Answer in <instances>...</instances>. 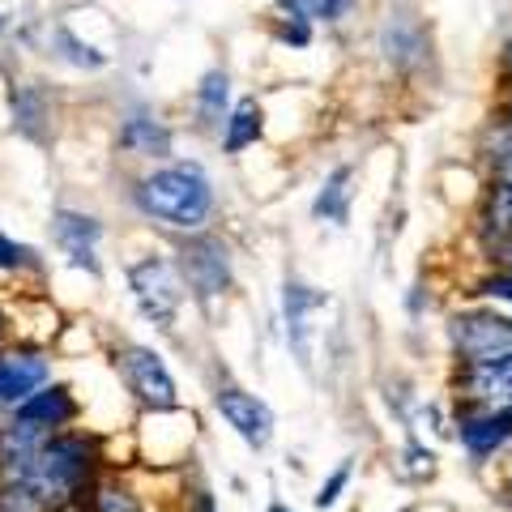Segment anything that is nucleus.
Segmentation results:
<instances>
[{"mask_svg": "<svg viewBox=\"0 0 512 512\" xmlns=\"http://www.w3.org/2000/svg\"><path fill=\"white\" fill-rule=\"evenodd\" d=\"M453 342L474 367L478 363H500L512 355V320L500 316H457L453 320Z\"/></svg>", "mask_w": 512, "mask_h": 512, "instance_id": "6e6552de", "label": "nucleus"}, {"mask_svg": "<svg viewBox=\"0 0 512 512\" xmlns=\"http://www.w3.org/2000/svg\"><path fill=\"white\" fill-rule=\"evenodd\" d=\"M94 440L77 431H52L26 457H13L0 466V478H18L43 500L47 512H64L82 500V491L94 483Z\"/></svg>", "mask_w": 512, "mask_h": 512, "instance_id": "f257e3e1", "label": "nucleus"}, {"mask_svg": "<svg viewBox=\"0 0 512 512\" xmlns=\"http://www.w3.org/2000/svg\"><path fill=\"white\" fill-rule=\"evenodd\" d=\"M495 180H500L504 188H512V150L495 158Z\"/></svg>", "mask_w": 512, "mask_h": 512, "instance_id": "cd10ccee", "label": "nucleus"}, {"mask_svg": "<svg viewBox=\"0 0 512 512\" xmlns=\"http://www.w3.org/2000/svg\"><path fill=\"white\" fill-rule=\"evenodd\" d=\"M120 150L141 158H163L171 154V128L150 111H128L120 124Z\"/></svg>", "mask_w": 512, "mask_h": 512, "instance_id": "f8f14e48", "label": "nucleus"}, {"mask_svg": "<svg viewBox=\"0 0 512 512\" xmlns=\"http://www.w3.org/2000/svg\"><path fill=\"white\" fill-rule=\"evenodd\" d=\"M184 512H218V504H214V495H210V491L197 487L192 495H184Z\"/></svg>", "mask_w": 512, "mask_h": 512, "instance_id": "393cba45", "label": "nucleus"}, {"mask_svg": "<svg viewBox=\"0 0 512 512\" xmlns=\"http://www.w3.org/2000/svg\"><path fill=\"white\" fill-rule=\"evenodd\" d=\"M214 406H218L222 419H227V427H235V436L244 444L265 448L269 440H274V410H269L256 393H244V389H235V384H222V389L214 393Z\"/></svg>", "mask_w": 512, "mask_h": 512, "instance_id": "0eeeda50", "label": "nucleus"}, {"mask_svg": "<svg viewBox=\"0 0 512 512\" xmlns=\"http://www.w3.org/2000/svg\"><path fill=\"white\" fill-rule=\"evenodd\" d=\"M483 291H487L491 299H508V303H512V274H508V278H491Z\"/></svg>", "mask_w": 512, "mask_h": 512, "instance_id": "bb28decb", "label": "nucleus"}, {"mask_svg": "<svg viewBox=\"0 0 512 512\" xmlns=\"http://www.w3.org/2000/svg\"><path fill=\"white\" fill-rule=\"evenodd\" d=\"M269 512H291V508H286V504H269Z\"/></svg>", "mask_w": 512, "mask_h": 512, "instance_id": "c756f323", "label": "nucleus"}, {"mask_svg": "<svg viewBox=\"0 0 512 512\" xmlns=\"http://www.w3.org/2000/svg\"><path fill=\"white\" fill-rule=\"evenodd\" d=\"M466 389L487 410H512V355L500 363H478L466 380Z\"/></svg>", "mask_w": 512, "mask_h": 512, "instance_id": "ddd939ff", "label": "nucleus"}, {"mask_svg": "<svg viewBox=\"0 0 512 512\" xmlns=\"http://www.w3.org/2000/svg\"><path fill=\"white\" fill-rule=\"evenodd\" d=\"M227 111H231V77L227 69H210L197 86V120L205 128H222Z\"/></svg>", "mask_w": 512, "mask_h": 512, "instance_id": "f3484780", "label": "nucleus"}, {"mask_svg": "<svg viewBox=\"0 0 512 512\" xmlns=\"http://www.w3.org/2000/svg\"><path fill=\"white\" fill-rule=\"evenodd\" d=\"M128 291H133V303L137 312L154 320L158 329H171L175 316L184 308V278L180 269H175L167 256H141V261L128 265Z\"/></svg>", "mask_w": 512, "mask_h": 512, "instance_id": "7ed1b4c3", "label": "nucleus"}, {"mask_svg": "<svg viewBox=\"0 0 512 512\" xmlns=\"http://www.w3.org/2000/svg\"><path fill=\"white\" fill-rule=\"evenodd\" d=\"M0 329H5V316H0Z\"/></svg>", "mask_w": 512, "mask_h": 512, "instance_id": "7c9ffc66", "label": "nucleus"}, {"mask_svg": "<svg viewBox=\"0 0 512 512\" xmlns=\"http://www.w3.org/2000/svg\"><path fill=\"white\" fill-rule=\"evenodd\" d=\"M184 278H188L192 291H197V299H205V303H214L218 295H227V286H231V252H227V244L214 239V235L188 239V248H184Z\"/></svg>", "mask_w": 512, "mask_h": 512, "instance_id": "39448f33", "label": "nucleus"}, {"mask_svg": "<svg viewBox=\"0 0 512 512\" xmlns=\"http://www.w3.org/2000/svg\"><path fill=\"white\" fill-rule=\"evenodd\" d=\"M380 47H384V56H389L397 69H406V64L419 60L423 35H419V26H410V22H389L384 26V35H380Z\"/></svg>", "mask_w": 512, "mask_h": 512, "instance_id": "6ab92c4d", "label": "nucleus"}, {"mask_svg": "<svg viewBox=\"0 0 512 512\" xmlns=\"http://www.w3.org/2000/svg\"><path fill=\"white\" fill-rule=\"evenodd\" d=\"M346 483H350V461H342V466L329 474V483L320 487V495H316V508H333V504H338L342 491H346Z\"/></svg>", "mask_w": 512, "mask_h": 512, "instance_id": "b1692460", "label": "nucleus"}, {"mask_svg": "<svg viewBox=\"0 0 512 512\" xmlns=\"http://www.w3.org/2000/svg\"><path fill=\"white\" fill-rule=\"evenodd\" d=\"M256 137H261V103H256V99H239L227 111V120H222V150L239 154V150H248Z\"/></svg>", "mask_w": 512, "mask_h": 512, "instance_id": "dca6fc26", "label": "nucleus"}, {"mask_svg": "<svg viewBox=\"0 0 512 512\" xmlns=\"http://www.w3.org/2000/svg\"><path fill=\"white\" fill-rule=\"evenodd\" d=\"M133 201L158 227L197 235L214 214V184L201 163H171L141 175L133 184Z\"/></svg>", "mask_w": 512, "mask_h": 512, "instance_id": "f03ea898", "label": "nucleus"}, {"mask_svg": "<svg viewBox=\"0 0 512 512\" xmlns=\"http://www.w3.org/2000/svg\"><path fill=\"white\" fill-rule=\"evenodd\" d=\"M52 239L77 269H86V274L99 278V239H103L99 218L82 214V210H56L52 214Z\"/></svg>", "mask_w": 512, "mask_h": 512, "instance_id": "1a4fd4ad", "label": "nucleus"}, {"mask_svg": "<svg viewBox=\"0 0 512 512\" xmlns=\"http://www.w3.org/2000/svg\"><path fill=\"white\" fill-rule=\"evenodd\" d=\"M47 376H52V363H47L43 350L0 346V414H9L18 402H26L39 384H47Z\"/></svg>", "mask_w": 512, "mask_h": 512, "instance_id": "423d86ee", "label": "nucleus"}, {"mask_svg": "<svg viewBox=\"0 0 512 512\" xmlns=\"http://www.w3.org/2000/svg\"><path fill=\"white\" fill-rule=\"evenodd\" d=\"M504 73H508V77H512V43H508V47H504Z\"/></svg>", "mask_w": 512, "mask_h": 512, "instance_id": "c85d7f7f", "label": "nucleus"}, {"mask_svg": "<svg viewBox=\"0 0 512 512\" xmlns=\"http://www.w3.org/2000/svg\"><path fill=\"white\" fill-rule=\"evenodd\" d=\"M350 180H355V171L350 167H338L325 180V188H320V197L312 205V214L316 218H325V222H346V201H350Z\"/></svg>", "mask_w": 512, "mask_h": 512, "instance_id": "a211bd4d", "label": "nucleus"}, {"mask_svg": "<svg viewBox=\"0 0 512 512\" xmlns=\"http://www.w3.org/2000/svg\"><path fill=\"white\" fill-rule=\"evenodd\" d=\"M355 5H359V0H325V22H342Z\"/></svg>", "mask_w": 512, "mask_h": 512, "instance_id": "a878e982", "label": "nucleus"}, {"mask_svg": "<svg viewBox=\"0 0 512 512\" xmlns=\"http://www.w3.org/2000/svg\"><path fill=\"white\" fill-rule=\"evenodd\" d=\"M90 508L94 512H146V508H141V500L124 483H94Z\"/></svg>", "mask_w": 512, "mask_h": 512, "instance_id": "aec40b11", "label": "nucleus"}, {"mask_svg": "<svg viewBox=\"0 0 512 512\" xmlns=\"http://www.w3.org/2000/svg\"><path fill=\"white\" fill-rule=\"evenodd\" d=\"M0 30H5V22H0Z\"/></svg>", "mask_w": 512, "mask_h": 512, "instance_id": "2f4dec72", "label": "nucleus"}, {"mask_svg": "<svg viewBox=\"0 0 512 512\" xmlns=\"http://www.w3.org/2000/svg\"><path fill=\"white\" fill-rule=\"evenodd\" d=\"M26 269H39V256L30 244H18L13 235L0 231V274H26Z\"/></svg>", "mask_w": 512, "mask_h": 512, "instance_id": "412c9836", "label": "nucleus"}, {"mask_svg": "<svg viewBox=\"0 0 512 512\" xmlns=\"http://www.w3.org/2000/svg\"><path fill=\"white\" fill-rule=\"evenodd\" d=\"M9 419L52 436V431H64L77 419V397L69 393V384H39L26 402H18L9 410Z\"/></svg>", "mask_w": 512, "mask_h": 512, "instance_id": "9d476101", "label": "nucleus"}, {"mask_svg": "<svg viewBox=\"0 0 512 512\" xmlns=\"http://www.w3.org/2000/svg\"><path fill=\"white\" fill-rule=\"evenodd\" d=\"M491 227L500 231V235H512V188H495V197H491Z\"/></svg>", "mask_w": 512, "mask_h": 512, "instance_id": "5701e85b", "label": "nucleus"}, {"mask_svg": "<svg viewBox=\"0 0 512 512\" xmlns=\"http://www.w3.org/2000/svg\"><path fill=\"white\" fill-rule=\"evenodd\" d=\"M56 47H64V60H73L77 69H103L107 56L94 52V47H86L82 39H73L69 30H56Z\"/></svg>", "mask_w": 512, "mask_h": 512, "instance_id": "4be33fe9", "label": "nucleus"}, {"mask_svg": "<svg viewBox=\"0 0 512 512\" xmlns=\"http://www.w3.org/2000/svg\"><path fill=\"white\" fill-rule=\"evenodd\" d=\"M508 436H512V410H491V414H483V419L461 423V440H466V448L474 457L495 453Z\"/></svg>", "mask_w": 512, "mask_h": 512, "instance_id": "4468645a", "label": "nucleus"}, {"mask_svg": "<svg viewBox=\"0 0 512 512\" xmlns=\"http://www.w3.org/2000/svg\"><path fill=\"white\" fill-rule=\"evenodd\" d=\"M116 372L128 384V393L137 397L146 410L163 414L180 406V393H175V380L167 372L163 355L154 346H120L116 350Z\"/></svg>", "mask_w": 512, "mask_h": 512, "instance_id": "20e7f679", "label": "nucleus"}, {"mask_svg": "<svg viewBox=\"0 0 512 512\" xmlns=\"http://www.w3.org/2000/svg\"><path fill=\"white\" fill-rule=\"evenodd\" d=\"M325 295L312 291V286H299L291 282L282 295V308H286V338H291V350L303 372H312V338H316V312H325Z\"/></svg>", "mask_w": 512, "mask_h": 512, "instance_id": "9b49d317", "label": "nucleus"}, {"mask_svg": "<svg viewBox=\"0 0 512 512\" xmlns=\"http://www.w3.org/2000/svg\"><path fill=\"white\" fill-rule=\"evenodd\" d=\"M13 124H18V133L30 137V141H43L47 137L52 107H47L39 86H18V90H13Z\"/></svg>", "mask_w": 512, "mask_h": 512, "instance_id": "2eb2a0df", "label": "nucleus"}]
</instances>
